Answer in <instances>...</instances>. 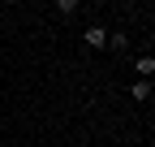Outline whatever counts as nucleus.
I'll return each instance as SVG.
<instances>
[{
	"label": "nucleus",
	"mask_w": 155,
	"mask_h": 147,
	"mask_svg": "<svg viewBox=\"0 0 155 147\" xmlns=\"http://www.w3.org/2000/svg\"><path fill=\"white\" fill-rule=\"evenodd\" d=\"M82 43H86V48H95V52H99V48H108V26H99V22H95V26H86Z\"/></svg>",
	"instance_id": "1"
},
{
	"label": "nucleus",
	"mask_w": 155,
	"mask_h": 147,
	"mask_svg": "<svg viewBox=\"0 0 155 147\" xmlns=\"http://www.w3.org/2000/svg\"><path fill=\"white\" fill-rule=\"evenodd\" d=\"M125 43H129L125 30H108V48H125Z\"/></svg>",
	"instance_id": "4"
},
{
	"label": "nucleus",
	"mask_w": 155,
	"mask_h": 147,
	"mask_svg": "<svg viewBox=\"0 0 155 147\" xmlns=\"http://www.w3.org/2000/svg\"><path fill=\"white\" fill-rule=\"evenodd\" d=\"M134 69H138V74H142V82H147L151 74H155V56H151V52H147V56H138V61H134Z\"/></svg>",
	"instance_id": "2"
},
{
	"label": "nucleus",
	"mask_w": 155,
	"mask_h": 147,
	"mask_svg": "<svg viewBox=\"0 0 155 147\" xmlns=\"http://www.w3.org/2000/svg\"><path fill=\"white\" fill-rule=\"evenodd\" d=\"M129 95L138 100V104H151V82H134V87H129Z\"/></svg>",
	"instance_id": "3"
}]
</instances>
